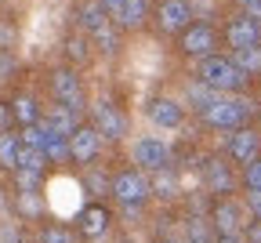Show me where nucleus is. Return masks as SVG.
Here are the masks:
<instances>
[{"mask_svg": "<svg viewBox=\"0 0 261 243\" xmlns=\"http://www.w3.org/2000/svg\"><path fill=\"white\" fill-rule=\"evenodd\" d=\"M214 44H218V37H214V29L211 26H185V33H181V51L185 55H211L214 51Z\"/></svg>", "mask_w": 261, "mask_h": 243, "instance_id": "nucleus-7", "label": "nucleus"}, {"mask_svg": "<svg viewBox=\"0 0 261 243\" xmlns=\"http://www.w3.org/2000/svg\"><path fill=\"white\" fill-rule=\"evenodd\" d=\"M189 98H192V109H200V113H207V109L214 106V102L221 98V91L200 80V87H192V91H189Z\"/></svg>", "mask_w": 261, "mask_h": 243, "instance_id": "nucleus-20", "label": "nucleus"}, {"mask_svg": "<svg viewBox=\"0 0 261 243\" xmlns=\"http://www.w3.org/2000/svg\"><path fill=\"white\" fill-rule=\"evenodd\" d=\"M51 87H55V98L62 102V106H69V109H76V113H80L84 94H80V80H76L73 69H58L55 80H51Z\"/></svg>", "mask_w": 261, "mask_h": 243, "instance_id": "nucleus-6", "label": "nucleus"}, {"mask_svg": "<svg viewBox=\"0 0 261 243\" xmlns=\"http://www.w3.org/2000/svg\"><path fill=\"white\" fill-rule=\"evenodd\" d=\"M171 160V149L160 142V138H138L135 142V163L142 171H163Z\"/></svg>", "mask_w": 261, "mask_h": 243, "instance_id": "nucleus-4", "label": "nucleus"}, {"mask_svg": "<svg viewBox=\"0 0 261 243\" xmlns=\"http://www.w3.org/2000/svg\"><path fill=\"white\" fill-rule=\"evenodd\" d=\"M11 113H15V120L25 127V124H37L40 120V109H37V102H33L29 94H22V98H15V106H11Z\"/></svg>", "mask_w": 261, "mask_h": 243, "instance_id": "nucleus-21", "label": "nucleus"}, {"mask_svg": "<svg viewBox=\"0 0 261 243\" xmlns=\"http://www.w3.org/2000/svg\"><path fill=\"white\" fill-rule=\"evenodd\" d=\"M247 116H250V106H243V102H236V98H218L214 106L203 113V120L211 127H218V131H236V127L247 124Z\"/></svg>", "mask_w": 261, "mask_h": 243, "instance_id": "nucleus-2", "label": "nucleus"}, {"mask_svg": "<svg viewBox=\"0 0 261 243\" xmlns=\"http://www.w3.org/2000/svg\"><path fill=\"white\" fill-rule=\"evenodd\" d=\"M102 8H106V11H113V15H116V11H120V8H123V0H102Z\"/></svg>", "mask_w": 261, "mask_h": 243, "instance_id": "nucleus-33", "label": "nucleus"}, {"mask_svg": "<svg viewBox=\"0 0 261 243\" xmlns=\"http://www.w3.org/2000/svg\"><path fill=\"white\" fill-rule=\"evenodd\" d=\"M44 156L47 160H69V134H62V131H55L51 124H47V138H44Z\"/></svg>", "mask_w": 261, "mask_h": 243, "instance_id": "nucleus-14", "label": "nucleus"}, {"mask_svg": "<svg viewBox=\"0 0 261 243\" xmlns=\"http://www.w3.org/2000/svg\"><path fill=\"white\" fill-rule=\"evenodd\" d=\"M94 37H98V44H102L106 51H113V47H116V33H113V29H106V26H102V29H94Z\"/></svg>", "mask_w": 261, "mask_h": 243, "instance_id": "nucleus-29", "label": "nucleus"}, {"mask_svg": "<svg viewBox=\"0 0 261 243\" xmlns=\"http://www.w3.org/2000/svg\"><path fill=\"white\" fill-rule=\"evenodd\" d=\"M40 239H44V243H73V232L55 225V229H44V236H40Z\"/></svg>", "mask_w": 261, "mask_h": 243, "instance_id": "nucleus-26", "label": "nucleus"}, {"mask_svg": "<svg viewBox=\"0 0 261 243\" xmlns=\"http://www.w3.org/2000/svg\"><path fill=\"white\" fill-rule=\"evenodd\" d=\"M152 192H160V196H171V192H174V178H171V175H160V178L152 182Z\"/></svg>", "mask_w": 261, "mask_h": 243, "instance_id": "nucleus-28", "label": "nucleus"}, {"mask_svg": "<svg viewBox=\"0 0 261 243\" xmlns=\"http://www.w3.org/2000/svg\"><path fill=\"white\" fill-rule=\"evenodd\" d=\"M18 207L25 211V218H37V214H40V200L33 196V192H22V196H18Z\"/></svg>", "mask_w": 261, "mask_h": 243, "instance_id": "nucleus-25", "label": "nucleus"}, {"mask_svg": "<svg viewBox=\"0 0 261 243\" xmlns=\"http://www.w3.org/2000/svg\"><path fill=\"white\" fill-rule=\"evenodd\" d=\"M207 185L214 189V192H228V189H232V175H228V171H225V163H211L207 167Z\"/></svg>", "mask_w": 261, "mask_h": 243, "instance_id": "nucleus-22", "label": "nucleus"}, {"mask_svg": "<svg viewBox=\"0 0 261 243\" xmlns=\"http://www.w3.org/2000/svg\"><path fill=\"white\" fill-rule=\"evenodd\" d=\"M214 225L221 232H236L240 229V207L236 203H218L214 207Z\"/></svg>", "mask_w": 261, "mask_h": 243, "instance_id": "nucleus-16", "label": "nucleus"}, {"mask_svg": "<svg viewBox=\"0 0 261 243\" xmlns=\"http://www.w3.org/2000/svg\"><path fill=\"white\" fill-rule=\"evenodd\" d=\"M218 243H240V239H236V232H221V239H218Z\"/></svg>", "mask_w": 261, "mask_h": 243, "instance_id": "nucleus-34", "label": "nucleus"}, {"mask_svg": "<svg viewBox=\"0 0 261 243\" xmlns=\"http://www.w3.org/2000/svg\"><path fill=\"white\" fill-rule=\"evenodd\" d=\"M94 124H98V134H106V138H123V131H127V120L109 102H102V106L94 109Z\"/></svg>", "mask_w": 261, "mask_h": 243, "instance_id": "nucleus-10", "label": "nucleus"}, {"mask_svg": "<svg viewBox=\"0 0 261 243\" xmlns=\"http://www.w3.org/2000/svg\"><path fill=\"white\" fill-rule=\"evenodd\" d=\"M98 153H102V134L91 131V127H76L69 134V156L80 160V163H91L98 160Z\"/></svg>", "mask_w": 261, "mask_h": 243, "instance_id": "nucleus-5", "label": "nucleus"}, {"mask_svg": "<svg viewBox=\"0 0 261 243\" xmlns=\"http://www.w3.org/2000/svg\"><path fill=\"white\" fill-rule=\"evenodd\" d=\"M18 156H22V138L15 134H0V167H18Z\"/></svg>", "mask_w": 261, "mask_h": 243, "instance_id": "nucleus-17", "label": "nucleus"}, {"mask_svg": "<svg viewBox=\"0 0 261 243\" xmlns=\"http://www.w3.org/2000/svg\"><path fill=\"white\" fill-rule=\"evenodd\" d=\"M228 44H232L236 51L240 47H254V44H261V26H257V18H236L232 26H228Z\"/></svg>", "mask_w": 261, "mask_h": 243, "instance_id": "nucleus-9", "label": "nucleus"}, {"mask_svg": "<svg viewBox=\"0 0 261 243\" xmlns=\"http://www.w3.org/2000/svg\"><path fill=\"white\" fill-rule=\"evenodd\" d=\"M236 62H240L243 73H261V44H254V47H240V51H236Z\"/></svg>", "mask_w": 261, "mask_h": 243, "instance_id": "nucleus-23", "label": "nucleus"}, {"mask_svg": "<svg viewBox=\"0 0 261 243\" xmlns=\"http://www.w3.org/2000/svg\"><path fill=\"white\" fill-rule=\"evenodd\" d=\"M145 15H149V0H123V8L116 11L120 26H127V29L142 26V22H145Z\"/></svg>", "mask_w": 261, "mask_h": 243, "instance_id": "nucleus-15", "label": "nucleus"}, {"mask_svg": "<svg viewBox=\"0 0 261 243\" xmlns=\"http://www.w3.org/2000/svg\"><path fill=\"white\" fill-rule=\"evenodd\" d=\"M189 4L185 0H163V8H160V26L167 29V33H174V29H185L189 26Z\"/></svg>", "mask_w": 261, "mask_h": 243, "instance_id": "nucleus-12", "label": "nucleus"}, {"mask_svg": "<svg viewBox=\"0 0 261 243\" xmlns=\"http://www.w3.org/2000/svg\"><path fill=\"white\" fill-rule=\"evenodd\" d=\"M247 185L250 189H261V160H250L247 163Z\"/></svg>", "mask_w": 261, "mask_h": 243, "instance_id": "nucleus-27", "label": "nucleus"}, {"mask_svg": "<svg viewBox=\"0 0 261 243\" xmlns=\"http://www.w3.org/2000/svg\"><path fill=\"white\" fill-rule=\"evenodd\" d=\"M106 15H109V11L102 8V0H91V4L80 8V26L94 33V29H102V26H106Z\"/></svg>", "mask_w": 261, "mask_h": 243, "instance_id": "nucleus-19", "label": "nucleus"}, {"mask_svg": "<svg viewBox=\"0 0 261 243\" xmlns=\"http://www.w3.org/2000/svg\"><path fill=\"white\" fill-rule=\"evenodd\" d=\"M243 11H247L250 18H257V22H261V0H243Z\"/></svg>", "mask_w": 261, "mask_h": 243, "instance_id": "nucleus-31", "label": "nucleus"}, {"mask_svg": "<svg viewBox=\"0 0 261 243\" xmlns=\"http://www.w3.org/2000/svg\"><path fill=\"white\" fill-rule=\"evenodd\" d=\"M247 239H250V243H261V218H257V225L247 229Z\"/></svg>", "mask_w": 261, "mask_h": 243, "instance_id": "nucleus-32", "label": "nucleus"}, {"mask_svg": "<svg viewBox=\"0 0 261 243\" xmlns=\"http://www.w3.org/2000/svg\"><path fill=\"white\" fill-rule=\"evenodd\" d=\"M257 149H261L257 131H243V127H236V131H232V138H228V156L240 160V163L257 160Z\"/></svg>", "mask_w": 261, "mask_h": 243, "instance_id": "nucleus-8", "label": "nucleus"}, {"mask_svg": "<svg viewBox=\"0 0 261 243\" xmlns=\"http://www.w3.org/2000/svg\"><path fill=\"white\" fill-rule=\"evenodd\" d=\"M152 192V182L142 175V171H123V175L113 178V196L120 203H142Z\"/></svg>", "mask_w": 261, "mask_h": 243, "instance_id": "nucleus-3", "label": "nucleus"}, {"mask_svg": "<svg viewBox=\"0 0 261 243\" xmlns=\"http://www.w3.org/2000/svg\"><path fill=\"white\" fill-rule=\"evenodd\" d=\"M247 211H250L254 218H261V189H250V192H247Z\"/></svg>", "mask_w": 261, "mask_h": 243, "instance_id": "nucleus-30", "label": "nucleus"}, {"mask_svg": "<svg viewBox=\"0 0 261 243\" xmlns=\"http://www.w3.org/2000/svg\"><path fill=\"white\" fill-rule=\"evenodd\" d=\"M40 175H44V171L15 167V182H18V192H37V189H40Z\"/></svg>", "mask_w": 261, "mask_h": 243, "instance_id": "nucleus-24", "label": "nucleus"}, {"mask_svg": "<svg viewBox=\"0 0 261 243\" xmlns=\"http://www.w3.org/2000/svg\"><path fill=\"white\" fill-rule=\"evenodd\" d=\"M106 225H109V214H106L98 203H91V207H84V211H80V232H84V236H102Z\"/></svg>", "mask_w": 261, "mask_h": 243, "instance_id": "nucleus-13", "label": "nucleus"}, {"mask_svg": "<svg viewBox=\"0 0 261 243\" xmlns=\"http://www.w3.org/2000/svg\"><path fill=\"white\" fill-rule=\"evenodd\" d=\"M149 120L156 127H181V106L174 98H156L149 109Z\"/></svg>", "mask_w": 261, "mask_h": 243, "instance_id": "nucleus-11", "label": "nucleus"}, {"mask_svg": "<svg viewBox=\"0 0 261 243\" xmlns=\"http://www.w3.org/2000/svg\"><path fill=\"white\" fill-rule=\"evenodd\" d=\"M200 80L211 84V87H218V91H232V87H240L247 80V73L240 69L236 58H214V55H207L203 65H200Z\"/></svg>", "mask_w": 261, "mask_h": 243, "instance_id": "nucleus-1", "label": "nucleus"}, {"mask_svg": "<svg viewBox=\"0 0 261 243\" xmlns=\"http://www.w3.org/2000/svg\"><path fill=\"white\" fill-rule=\"evenodd\" d=\"M47 124H51L55 131H62V134H73V131H76V109H69V106H55V109L47 113Z\"/></svg>", "mask_w": 261, "mask_h": 243, "instance_id": "nucleus-18", "label": "nucleus"}]
</instances>
